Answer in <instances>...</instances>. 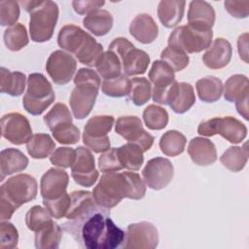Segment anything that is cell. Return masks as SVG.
Instances as JSON below:
<instances>
[{
	"instance_id": "6da1fadb",
	"label": "cell",
	"mask_w": 249,
	"mask_h": 249,
	"mask_svg": "<svg viewBox=\"0 0 249 249\" xmlns=\"http://www.w3.org/2000/svg\"><path fill=\"white\" fill-rule=\"evenodd\" d=\"M109 209L97 205L87 214L64 223L63 229L88 249H115L124 244L125 232L110 218Z\"/></svg>"
},
{
	"instance_id": "7a4b0ae2",
	"label": "cell",
	"mask_w": 249,
	"mask_h": 249,
	"mask_svg": "<svg viewBox=\"0 0 249 249\" xmlns=\"http://www.w3.org/2000/svg\"><path fill=\"white\" fill-rule=\"evenodd\" d=\"M146 194V184L135 172H110L101 176L92 196L97 205L111 209L123 198L141 199Z\"/></svg>"
},
{
	"instance_id": "3957f363",
	"label": "cell",
	"mask_w": 249,
	"mask_h": 249,
	"mask_svg": "<svg viewBox=\"0 0 249 249\" xmlns=\"http://www.w3.org/2000/svg\"><path fill=\"white\" fill-rule=\"evenodd\" d=\"M57 43L61 49L75 54L82 64L89 67H96L104 53L101 44L74 24H67L60 28Z\"/></svg>"
},
{
	"instance_id": "277c9868",
	"label": "cell",
	"mask_w": 249,
	"mask_h": 249,
	"mask_svg": "<svg viewBox=\"0 0 249 249\" xmlns=\"http://www.w3.org/2000/svg\"><path fill=\"white\" fill-rule=\"evenodd\" d=\"M37 191V181L29 174L9 178L0 188V220H9L18 207L36 197Z\"/></svg>"
},
{
	"instance_id": "5b68a950",
	"label": "cell",
	"mask_w": 249,
	"mask_h": 249,
	"mask_svg": "<svg viewBox=\"0 0 249 249\" xmlns=\"http://www.w3.org/2000/svg\"><path fill=\"white\" fill-rule=\"evenodd\" d=\"M69 103L73 116L83 120L91 112L101 85L98 74L90 68H80L74 77Z\"/></svg>"
},
{
	"instance_id": "8992f818",
	"label": "cell",
	"mask_w": 249,
	"mask_h": 249,
	"mask_svg": "<svg viewBox=\"0 0 249 249\" xmlns=\"http://www.w3.org/2000/svg\"><path fill=\"white\" fill-rule=\"evenodd\" d=\"M20 4L30 14L29 33L37 43L49 41L58 18V6L53 1H22Z\"/></svg>"
},
{
	"instance_id": "52a82bcc",
	"label": "cell",
	"mask_w": 249,
	"mask_h": 249,
	"mask_svg": "<svg viewBox=\"0 0 249 249\" xmlns=\"http://www.w3.org/2000/svg\"><path fill=\"white\" fill-rule=\"evenodd\" d=\"M55 95L51 83L41 73H32L27 78V89L22 105L31 115H41L54 100Z\"/></svg>"
},
{
	"instance_id": "ba28073f",
	"label": "cell",
	"mask_w": 249,
	"mask_h": 249,
	"mask_svg": "<svg viewBox=\"0 0 249 249\" xmlns=\"http://www.w3.org/2000/svg\"><path fill=\"white\" fill-rule=\"evenodd\" d=\"M108 50L119 56L122 69L126 76L144 74L149 66V54L142 50L136 49L134 45L125 38H116L111 42Z\"/></svg>"
},
{
	"instance_id": "9c48e42d",
	"label": "cell",
	"mask_w": 249,
	"mask_h": 249,
	"mask_svg": "<svg viewBox=\"0 0 249 249\" xmlns=\"http://www.w3.org/2000/svg\"><path fill=\"white\" fill-rule=\"evenodd\" d=\"M211 30L196 29L189 24L175 28L168 38V46L178 48L185 53H200L207 49L212 42Z\"/></svg>"
},
{
	"instance_id": "30bf717a",
	"label": "cell",
	"mask_w": 249,
	"mask_h": 249,
	"mask_svg": "<svg viewBox=\"0 0 249 249\" xmlns=\"http://www.w3.org/2000/svg\"><path fill=\"white\" fill-rule=\"evenodd\" d=\"M197 133L202 136L220 134L229 142L238 144L246 137L247 127L243 123L233 117H216L201 122L197 127Z\"/></svg>"
},
{
	"instance_id": "8fae6325",
	"label": "cell",
	"mask_w": 249,
	"mask_h": 249,
	"mask_svg": "<svg viewBox=\"0 0 249 249\" xmlns=\"http://www.w3.org/2000/svg\"><path fill=\"white\" fill-rule=\"evenodd\" d=\"M114 117L103 115L90 118L83 132L84 144L94 153H104L110 149V139L108 133L114 124Z\"/></svg>"
},
{
	"instance_id": "7c38bea8",
	"label": "cell",
	"mask_w": 249,
	"mask_h": 249,
	"mask_svg": "<svg viewBox=\"0 0 249 249\" xmlns=\"http://www.w3.org/2000/svg\"><path fill=\"white\" fill-rule=\"evenodd\" d=\"M149 78L154 84L153 100L159 104L168 105L172 88L176 83L173 69L162 60H155L149 71Z\"/></svg>"
},
{
	"instance_id": "4fadbf2b",
	"label": "cell",
	"mask_w": 249,
	"mask_h": 249,
	"mask_svg": "<svg viewBox=\"0 0 249 249\" xmlns=\"http://www.w3.org/2000/svg\"><path fill=\"white\" fill-rule=\"evenodd\" d=\"M115 131L129 143L139 146L143 152L148 151L154 144V137L143 128L141 120L136 116L120 117Z\"/></svg>"
},
{
	"instance_id": "5bb4252c",
	"label": "cell",
	"mask_w": 249,
	"mask_h": 249,
	"mask_svg": "<svg viewBox=\"0 0 249 249\" xmlns=\"http://www.w3.org/2000/svg\"><path fill=\"white\" fill-rule=\"evenodd\" d=\"M159 243V233L156 227L149 222L129 224L126 229L124 248L154 249Z\"/></svg>"
},
{
	"instance_id": "9a60e30c",
	"label": "cell",
	"mask_w": 249,
	"mask_h": 249,
	"mask_svg": "<svg viewBox=\"0 0 249 249\" xmlns=\"http://www.w3.org/2000/svg\"><path fill=\"white\" fill-rule=\"evenodd\" d=\"M77 62L69 53L61 50L53 52L46 63V70L56 85H65L69 83L76 71Z\"/></svg>"
},
{
	"instance_id": "2e32d148",
	"label": "cell",
	"mask_w": 249,
	"mask_h": 249,
	"mask_svg": "<svg viewBox=\"0 0 249 249\" xmlns=\"http://www.w3.org/2000/svg\"><path fill=\"white\" fill-rule=\"evenodd\" d=\"M174 168L171 161L165 158L151 159L142 170L145 184L152 190H161L172 180Z\"/></svg>"
},
{
	"instance_id": "e0dca14e",
	"label": "cell",
	"mask_w": 249,
	"mask_h": 249,
	"mask_svg": "<svg viewBox=\"0 0 249 249\" xmlns=\"http://www.w3.org/2000/svg\"><path fill=\"white\" fill-rule=\"evenodd\" d=\"M71 175L74 181L83 187H91L98 179V171L95 169L94 156L85 147L76 149V158L71 166Z\"/></svg>"
},
{
	"instance_id": "ac0fdd59",
	"label": "cell",
	"mask_w": 249,
	"mask_h": 249,
	"mask_svg": "<svg viewBox=\"0 0 249 249\" xmlns=\"http://www.w3.org/2000/svg\"><path fill=\"white\" fill-rule=\"evenodd\" d=\"M2 136L15 145L27 143L32 136L29 121L20 113H9L1 119Z\"/></svg>"
},
{
	"instance_id": "d6986e66",
	"label": "cell",
	"mask_w": 249,
	"mask_h": 249,
	"mask_svg": "<svg viewBox=\"0 0 249 249\" xmlns=\"http://www.w3.org/2000/svg\"><path fill=\"white\" fill-rule=\"evenodd\" d=\"M69 183V176L63 169L50 168L41 178L40 192L43 199L52 200L63 196Z\"/></svg>"
},
{
	"instance_id": "ffe728a7",
	"label": "cell",
	"mask_w": 249,
	"mask_h": 249,
	"mask_svg": "<svg viewBox=\"0 0 249 249\" xmlns=\"http://www.w3.org/2000/svg\"><path fill=\"white\" fill-rule=\"evenodd\" d=\"M232 54L231 43L224 38H217L207 48L202 56L203 63L210 69H221L229 64Z\"/></svg>"
},
{
	"instance_id": "44dd1931",
	"label": "cell",
	"mask_w": 249,
	"mask_h": 249,
	"mask_svg": "<svg viewBox=\"0 0 249 249\" xmlns=\"http://www.w3.org/2000/svg\"><path fill=\"white\" fill-rule=\"evenodd\" d=\"M215 23V11L206 1L195 0L190 3L188 24L200 30H211Z\"/></svg>"
},
{
	"instance_id": "7402d4cb",
	"label": "cell",
	"mask_w": 249,
	"mask_h": 249,
	"mask_svg": "<svg viewBox=\"0 0 249 249\" xmlns=\"http://www.w3.org/2000/svg\"><path fill=\"white\" fill-rule=\"evenodd\" d=\"M188 154L192 160L200 166L211 165L217 160V152L214 143L203 137H195L190 141Z\"/></svg>"
},
{
	"instance_id": "603a6c76",
	"label": "cell",
	"mask_w": 249,
	"mask_h": 249,
	"mask_svg": "<svg viewBox=\"0 0 249 249\" xmlns=\"http://www.w3.org/2000/svg\"><path fill=\"white\" fill-rule=\"evenodd\" d=\"M131 36L142 44L154 42L159 35V27L154 18L148 14L137 15L129 25Z\"/></svg>"
},
{
	"instance_id": "cb8c5ba5",
	"label": "cell",
	"mask_w": 249,
	"mask_h": 249,
	"mask_svg": "<svg viewBox=\"0 0 249 249\" xmlns=\"http://www.w3.org/2000/svg\"><path fill=\"white\" fill-rule=\"evenodd\" d=\"M195 102L196 95L192 85L185 82L178 83L176 81L168 100L170 108L177 114H183L190 110Z\"/></svg>"
},
{
	"instance_id": "d4e9b609",
	"label": "cell",
	"mask_w": 249,
	"mask_h": 249,
	"mask_svg": "<svg viewBox=\"0 0 249 249\" xmlns=\"http://www.w3.org/2000/svg\"><path fill=\"white\" fill-rule=\"evenodd\" d=\"M27 157L16 148H7L0 153V181L6 176L22 171L28 165Z\"/></svg>"
},
{
	"instance_id": "484cf974",
	"label": "cell",
	"mask_w": 249,
	"mask_h": 249,
	"mask_svg": "<svg viewBox=\"0 0 249 249\" xmlns=\"http://www.w3.org/2000/svg\"><path fill=\"white\" fill-rule=\"evenodd\" d=\"M185 1L169 0L160 1L158 6V17L163 26L171 28L182 19L185 12Z\"/></svg>"
},
{
	"instance_id": "4316f807",
	"label": "cell",
	"mask_w": 249,
	"mask_h": 249,
	"mask_svg": "<svg viewBox=\"0 0 249 249\" xmlns=\"http://www.w3.org/2000/svg\"><path fill=\"white\" fill-rule=\"evenodd\" d=\"M71 201L65 217L68 220L77 219L97 206L92 193L89 191H75L70 194Z\"/></svg>"
},
{
	"instance_id": "83f0119b",
	"label": "cell",
	"mask_w": 249,
	"mask_h": 249,
	"mask_svg": "<svg viewBox=\"0 0 249 249\" xmlns=\"http://www.w3.org/2000/svg\"><path fill=\"white\" fill-rule=\"evenodd\" d=\"M62 236L60 227L50 220L35 231V247L38 249H55L59 246Z\"/></svg>"
},
{
	"instance_id": "f1b7e54d",
	"label": "cell",
	"mask_w": 249,
	"mask_h": 249,
	"mask_svg": "<svg viewBox=\"0 0 249 249\" xmlns=\"http://www.w3.org/2000/svg\"><path fill=\"white\" fill-rule=\"evenodd\" d=\"M112 15L102 9H97L88 14L83 19L84 26L95 36H103L107 34L113 26Z\"/></svg>"
},
{
	"instance_id": "f546056e",
	"label": "cell",
	"mask_w": 249,
	"mask_h": 249,
	"mask_svg": "<svg viewBox=\"0 0 249 249\" xmlns=\"http://www.w3.org/2000/svg\"><path fill=\"white\" fill-rule=\"evenodd\" d=\"M119 162L123 168L137 171L143 164L144 156L141 148L133 143H126L116 148Z\"/></svg>"
},
{
	"instance_id": "4dcf8cb0",
	"label": "cell",
	"mask_w": 249,
	"mask_h": 249,
	"mask_svg": "<svg viewBox=\"0 0 249 249\" xmlns=\"http://www.w3.org/2000/svg\"><path fill=\"white\" fill-rule=\"evenodd\" d=\"M1 92L8 93L12 96H18L23 93L25 89L26 77L23 73L18 71H10L5 67H1Z\"/></svg>"
},
{
	"instance_id": "1f68e13d",
	"label": "cell",
	"mask_w": 249,
	"mask_h": 249,
	"mask_svg": "<svg viewBox=\"0 0 249 249\" xmlns=\"http://www.w3.org/2000/svg\"><path fill=\"white\" fill-rule=\"evenodd\" d=\"M196 89L199 99L207 103L218 101L223 93L222 81L214 76L199 79L196 84Z\"/></svg>"
},
{
	"instance_id": "d6a6232c",
	"label": "cell",
	"mask_w": 249,
	"mask_h": 249,
	"mask_svg": "<svg viewBox=\"0 0 249 249\" xmlns=\"http://www.w3.org/2000/svg\"><path fill=\"white\" fill-rule=\"evenodd\" d=\"M55 143L47 133L33 134L26 143L28 154L33 159H45L54 151Z\"/></svg>"
},
{
	"instance_id": "836d02e7",
	"label": "cell",
	"mask_w": 249,
	"mask_h": 249,
	"mask_svg": "<svg viewBox=\"0 0 249 249\" xmlns=\"http://www.w3.org/2000/svg\"><path fill=\"white\" fill-rule=\"evenodd\" d=\"M224 97L229 102H235L249 93L248 78L242 74L231 76L223 86Z\"/></svg>"
},
{
	"instance_id": "e575fe53",
	"label": "cell",
	"mask_w": 249,
	"mask_h": 249,
	"mask_svg": "<svg viewBox=\"0 0 249 249\" xmlns=\"http://www.w3.org/2000/svg\"><path fill=\"white\" fill-rule=\"evenodd\" d=\"M248 160L246 144L243 147L231 146L227 149L220 158L221 163L232 172H238L244 168Z\"/></svg>"
},
{
	"instance_id": "d590c367",
	"label": "cell",
	"mask_w": 249,
	"mask_h": 249,
	"mask_svg": "<svg viewBox=\"0 0 249 249\" xmlns=\"http://www.w3.org/2000/svg\"><path fill=\"white\" fill-rule=\"evenodd\" d=\"M187 140L183 133L178 130H168L160 139V151L168 157H176L185 150Z\"/></svg>"
},
{
	"instance_id": "8d00e7d4",
	"label": "cell",
	"mask_w": 249,
	"mask_h": 249,
	"mask_svg": "<svg viewBox=\"0 0 249 249\" xmlns=\"http://www.w3.org/2000/svg\"><path fill=\"white\" fill-rule=\"evenodd\" d=\"M96 70L104 80H110L121 76L123 69L119 56L108 50L103 53L96 66Z\"/></svg>"
},
{
	"instance_id": "74e56055",
	"label": "cell",
	"mask_w": 249,
	"mask_h": 249,
	"mask_svg": "<svg viewBox=\"0 0 249 249\" xmlns=\"http://www.w3.org/2000/svg\"><path fill=\"white\" fill-rule=\"evenodd\" d=\"M4 43L6 47L13 52L23 49L29 42L27 30L21 23H16L8 27L4 32Z\"/></svg>"
},
{
	"instance_id": "f35d334b",
	"label": "cell",
	"mask_w": 249,
	"mask_h": 249,
	"mask_svg": "<svg viewBox=\"0 0 249 249\" xmlns=\"http://www.w3.org/2000/svg\"><path fill=\"white\" fill-rule=\"evenodd\" d=\"M152 95L151 82L144 77H136L130 80L129 99L136 106H142L149 101Z\"/></svg>"
},
{
	"instance_id": "ab89813d",
	"label": "cell",
	"mask_w": 249,
	"mask_h": 249,
	"mask_svg": "<svg viewBox=\"0 0 249 249\" xmlns=\"http://www.w3.org/2000/svg\"><path fill=\"white\" fill-rule=\"evenodd\" d=\"M143 120L149 129L160 130L164 128L168 123V114L164 108L151 104L145 108Z\"/></svg>"
},
{
	"instance_id": "60d3db41",
	"label": "cell",
	"mask_w": 249,
	"mask_h": 249,
	"mask_svg": "<svg viewBox=\"0 0 249 249\" xmlns=\"http://www.w3.org/2000/svg\"><path fill=\"white\" fill-rule=\"evenodd\" d=\"M101 89L105 95L111 97H122L128 95L130 89V80L126 75L122 74L117 78L104 80L101 85Z\"/></svg>"
},
{
	"instance_id": "b9f144b4",
	"label": "cell",
	"mask_w": 249,
	"mask_h": 249,
	"mask_svg": "<svg viewBox=\"0 0 249 249\" xmlns=\"http://www.w3.org/2000/svg\"><path fill=\"white\" fill-rule=\"evenodd\" d=\"M44 122L50 130H53L61 124L72 123V115L64 103H56L45 115Z\"/></svg>"
},
{
	"instance_id": "7bdbcfd3",
	"label": "cell",
	"mask_w": 249,
	"mask_h": 249,
	"mask_svg": "<svg viewBox=\"0 0 249 249\" xmlns=\"http://www.w3.org/2000/svg\"><path fill=\"white\" fill-rule=\"evenodd\" d=\"M160 58L162 61L166 62L174 72L181 71L185 69L189 64V56L184 51L168 46L160 53Z\"/></svg>"
},
{
	"instance_id": "ee69618b",
	"label": "cell",
	"mask_w": 249,
	"mask_h": 249,
	"mask_svg": "<svg viewBox=\"0 0 249 249\" xmlns=\"http://www.w3.org/2000/svg\"><path fill=\"white\" fill-rule=\"evenodd\" d=\"M52 220L50 212L39 205L31 207L25 216V223L27 228L32 231H37L43 225Z\"/></svg>"
},
{
	"instance_id": "f6af8a7d",
	"label": "cell",
	"mask_w": 249,
	"mask_h": 249,
	"mask_svg": "<svg viewBox=\"0 0 249 249\" xmlns=\"http://www.w3.org/2000/svg\"><path fill=\"white\" fill-rule=\"evenodd\" d=\"M19 18V5L17 1H0V22L2 26H13Z\"/></svg>"
},
{
	"instance_id": "bcb514c9",
	"label": "cell",
	"mask_w": 249,
	"mask_h": 249,
	"mask_svg": "<svg viewBox=\"0 0 249 249\" xmlns=\"http://www.w3.org/2000/svg\"><path fill=\"white\" fill-rule=\"evenodd\" d=\"M52 132L53 138L60 144H76L80 139V130L72 123L61 124Z\"/></svg>"
},
{
	"instance_id": "7dc6e473",
	"label": "cell",
	"mask_w": 249,
	"mask_h": 249,
	"mask_svg": "<svg viewBox=\"0 0 249 249\" xmlns=\"http://www.w3.org/2000/svg\"><path fill=\"white\" fill-rule=\"evenodd\" d=\"M70 201H71L70 195L65 193L63 196L52 200L43 199V204L45 208L50 212L53 218L61 219L66 215L70 205Z\"/></svg>"
},
{
	"instance_id": "c3c4849f",
	"label": "cell",
	"mask_w": 249,
	"mask_h": 249,
	"mask_svg": "<svg viewBox=\"0 0 249 249\" xmlns=\"http://www.w3.org/2000/svg\"><path fill=\"white\" fill-rule=\"evenodd\" d=\"M18 232L16 227L10 222L1 221L0 224V248L11 249L18 247Z\"/></svg>"
},
{
	"instance_id": "681fc988",
	"label": "cell",
	"mask_w": 249,
	"mask_h": 249,
	"mask_svg": "<svg viewBox=\"0 0 249 249\" xmlns=\"http://www.w3.org/2000/svg\"><path fill=\"white\" fill-rule=\"evenodd\" d=\"M76 158V150L70 147H60L54 150L50 156V160L52 164L61 167L68 168L71 167Z\"/></svg>"
},
{
	"instance_id": "f907efd6",
	"label": "cell",
	"mask_w": 249,
	"mask_h": 249,
	"mask_svg": "<svg viewBox=\"0 0 249 249\" xmlns=\"http://www.w3.org/2000/svg\"><path fill=\"white\" fill-rule=\"evenodd\" d=\"M98 167L103 173L117 172L123 169V167L119 162V159L116 153V148L109 149L99 157Z\"/></svg>"
},
{
	"instance_id": "816d5d0a",
	"label": "cell",
	"mask_w": 249,
	"mask_h": 249,
	"mask_svg": "<svg viewBox=\"0 0 249 249\" xmlns=\"http://www.w3.org/2000/svg\"><path fill=\"white\" fill-rule=\"evenodd\" d=\"M225 9L227 12L237 18H243L248 17L249 14V1L243 0V1H232L228 0L224 3Z\"/></svg>"
},
{
	"instance_id": "f5cc1de1",
	"label": "cell",
	"mask_w": 249,
	"mask_h": 249,
	"mask_svg": "<svg viewBox=\"0 0 249 249\" xmlns=\"http://www.w3.org/2000/svg\"><path fill=\"white\" fill-rule=\"evenodd\" d=\"M105 4L104 1H93V0H86V1H73L72 6L74 11L79 15H88L90 12L101 8Z\"/></svg>"
},
{
	"instance_id": "db71d44e",
	"label": "cell",
	"mask_w": 249,
	"mask_h": 249,
	"mask_svg": "<svg viewBox=\"0 0 249 249\" xmlns=\"http://www.w3.org/2000/svg\"><path fill=\"white\" fill-rule=\"evenodd\" d=\"M237 46L240 58L244 60V62L248 63V33H244L238 37Z\"/></svg>"
},
{
	"instance_id": "11a10c76",
	"label": "cell",
	"mask_w": 249,
	"mask_h": 249,
	"mask_svg": "<svg viewBox=\"0 0 249 249\" xmlns=\"http://www.w3.org/2000/svg\"><path fill=\"white\" fill-rule=\"evenodd\" d=\"M235 107L238 114L241 115L245 120H248V95H245L239 100L235 101Z\"/></svg>"
}]
</instances>
